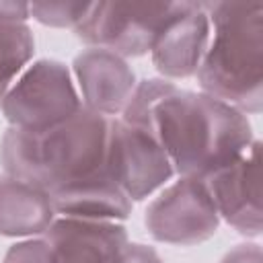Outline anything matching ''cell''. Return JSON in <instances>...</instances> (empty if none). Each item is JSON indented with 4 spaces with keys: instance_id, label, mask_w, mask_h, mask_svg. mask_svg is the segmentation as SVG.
<instances>
[{
    "instance_id": "obj_1",
    "label": "cell",
    "mask_w": 263,
    "mask_h": 263,
    "mask_svg": "<svg viewBox=\"0 0 263 263\" xmlns=\"http://www.w3.org/2000/svg\"><path fill=\"white\" fill-rule=\"evenodd\" d=\"M152 132L175 177L205 179L242 156L255 142L249 117L236 107L175 86L152 109Z\"/></svg>"
},
{
    "instance_id": "obj_2",
    "label": "cell",
    "mask_w": 263,
    "mask_h": 263,
    "mask_svg": "<svg viewBox=\"0 0 263 263\" xmlns=\"http://www.w3.org/2000/svg\"><path fill=\"white\" fill-rule=\"evenodd\" d=\"M111 117L82 107L43 132L8 127L0 140L4 173L51 193L107 173Z\"/></svg>"
},
{
    "instance_id": "obj_3",
    "label": "cell",
    "mask_w": 263,
    "mask_h": 263,
    "mask_svg": "<svg viewBox=\"0 0 263 263\" xmlns=\"http://www.w3.org/2000/svg\"><path fill=\"white\" fill-rule=\"evenodd\" d=\"M210 43L195 72L201 92L245 115L263 107V2H203Z\"/></svg>"
},
{
    "instance_id": "obj_4",
    "label": "cell",
    "mask_w": 263,
    "mask_h": 263,
    "mask_svg": "<svg viewBox=\"0 0 263 263\" xmlns=\"http://www.w3.org/2000/svg\"><path fill=\"white\" fill-rule=\"evenodd\" d=\"M72 70L51 58L31 62L2 99L8 127L43 132L68 121L82 109Z\"/></svg>"
},
{
    "instance_id": "obj_5",
    "label": "cell",
    "mask_w": 263,
    "mask_h": 263,
    "mask_svg": "<svg viewBox=\"0 0 263 263\" xmlns=\"http://www.w3.org/2000/svg\"><path fill=\"white\" fill-rule=\"evenodd\" d=\"M191 2H92L74 33L88 45L121 58L150 53L160 33Z\"/></svg>"
},
{
    "instance_id": "obj_6",
    "label": "cell",
    "mask_w": 263,
    "mask_h": 263,
    "mask_svg": "<svg viewBox=\"0 0 263 263\" xmlns=\"http://www.w3.org/2000/svg\"><path fill=\"white\" fill-rule=\"evenodd\" d=\"M220 216L203 179L177 177L148 203L144 224L156 242L193 247L218 232Z\"/></svg>"
},
{
    "instance_id": "obj_7",
    "label": "cell",
    "mask_w": 263,
    "mask_h": 263,
    "mask_svg": "<svg viewBox=\"0 0 263 263\" xmlns=\"http://www.w3.org/2000/svg\"><path fill=\"white\" fill-rule=\"evenodd\" d=\"M107 173L132 201L152 197L175 177L154 132L119 117H113L109 125Z\"/></svg>"
},
{
    "instance_id": "obj_8",
    "label": "cell",
    "mask_w": 263,
    "mask_h": 263,
    "mask_svg": "<svg viewBox=\"0 0 263 263\" xmlns=\"http://www.w3.org/2000/svg\"><path fill=\"white\" fill-rule=\"evenodd\" d=\"M220 220L238 234L257 238L263 230L261 208V142L255 140L234 162L203 179Z\"/></svg>"
},
{
    "instance_id": "obj_9",
    "label": "cell",
    "mask_w": 263,
    "mask_h": 263,
    "mask_svg": "<svg viewBox=\"0 0 263 263\" xmlns=\"http://www.w3.org/2000/svg\"><path fill=\"white\" fill-rule=\"evenodd\" d=\"M72 76L82 105L111 119L121 115L138 84L127 60L101 47L80 51L72 62Z\"/></svg>"
},
{
    "instance_id": "obj_10",
    "label": "cell",
    "mask_w": 263,
    "mask_h": 263,
    "mask_svg": "<svg viewBox=\"0 0 263 263\" xmlns=\"http://www.w3.org/2000/svg\"><path fill=\"white\" fill-rule=\"evenodd\" d=\"M41 236L51 249L53 263H117L129 242L121 222L64 216H55Z\"/></svg>"
},
{
    "instance_id": "obj_11",
    "label": "cell",
    "mask_w": 263,
    "mask_h": 263,
    "mask_svg": "<svg viewBox=\"0 0 263 263\" xmlns=\"http://www.w3.org/2000/svg\"><path fill=\"white\" fill-rule=\"evenodd\" d=\"M210 43V16L203 2H191L156 39L150 58L164 80L195 76Z\"/></svg>"
},
{
    "instance_id": "obj_12",
    "label": "cell",
    "mask_w": 263,
    "mask_h": 263,
    "mask_svg": "<svg viewBox=\"0 0 263 263\" xmlns=\"http://www.w3.org/2000/svg\"><path fill=\"white\" fill-rule=\"evenodd\" d=\"M53 220L55 210L47 191L8 173L0 175V236H41Z\"/></svg>"
},
{
    "instance_id": "obj_13",
    "label": "cell",
    "mask_w": 263,
    "mask_h": 263,
    "mask_svg": "<svg viewBox=\"0 0 263 263\" xmlns=\"http://www.w3.org/2000/svg\"><path fill=\"white\" fill-rule=\"evenodd\" d=\"M55 216L123 222L129 218L134 201L109 177V173L62 187L49 193Z\"/></svg>"
},
{
    "instance_id": "obj_14",
    "label": "cell",
    "mask_w": 263,
    "mask_h": 263,
    "mask_svg": "<svg viewBox=\"0 0 263 263\" xmlns=\"http://www.w3.org/2000/svg\"><path fill=\"white\" fill-rule=\"evenodd\" d=\"M35 39L27 23H0V105L18 74L31 64Z\"/></svg>"
},
{
    "instance_id": "obj_15",
    "label": "cell",
    "mask_w": 263,
    "mask_h": 263,
    "mask_svg": "<svg viewBox=\"0 0 263 263\" xmlns=\"http://www.w3.org/2000/svg\"><path fill=\"white\" fill-rule=\"evenodd\" d=\"M177 84L164 78H144L136 84L125 109L121 111L119 119L136 125H144L152 129V109L154 105L164 99Z\"/></svg>"
},
{
    "instance_id": "obj_16",
    "label": "cell",
    "mask_w": 263,
    "mask_h": 263,
    "mask_svg": "<svg viewBox=\"0 0 263 263\" xmlns=\"http://www.w3.org/2000/svg\"><path fill=\"white\" fill-rule=\"evenodd\" d=\"M92 4L86 2H33L29 4L31 16L55 29H76L90 12Z\"/></svg>"
},
{
    "instance_id": "obj_17",
    "label": "cell",
    "mask_w": 263,
    "mask_h": 263,
    "mask_svg": "<svg viewBox=\"0 0 263 263\" xmlns=\"http://www.w3.org/2000/svg\"><path fill=\"white\" fill-rule=\"evenodd\" d=\"M2 263H53L51 249L43 236H33V238H23L14 242Z\"/></svg>"
},
{
    "instance_id": "obj_18",
    "label": "cell",
    "mask_w": 263,
    "mask_h": 263,
    "mask_svg": "<svg viewBox=\"0 0 263 263\" xmlns=\"http://www.w3.org/2000/svg\"><path fill=\"white\" fill-rule=\"evenodd\" d=\"M117 263H164V261L152 247L142 242H127Z\"/></svg>"
},
{
    "instance_id": "obj_19",
    "label": "cell",
    "mask_w": 263,
    "mask_h": 263,
    "mask_svg": "<svg viewBox=\"0 0 263 263\" xmlns=\"http://www.w3.org/2000/svg\"><path fill=\"white\" fill-rule=\"evenodd\" d=\"M220 263H263L261 247L257 242H245L224 255Z\"/></svg>"
},
{
    "instance_id": "obj_20",
    "label": "cell",
    "mask_w": 263,
    "mask_h": 263,
    "mask_svg": "<svg viewBox=\"0 0 263 263\" xmlns=\"http://www.w3.org/2000/svg\"><path fill=\"white\" fill-rule=\"evenodd\" d=\"M31 18L27 2H0V23H27Z\"/></svg>"
}]
</instances>
